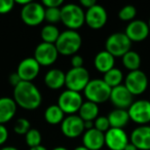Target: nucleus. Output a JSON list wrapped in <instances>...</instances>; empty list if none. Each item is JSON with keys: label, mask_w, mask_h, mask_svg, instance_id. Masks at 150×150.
Instances as JSON below:
<instances>
[{"label": "nucleus", "mask_w": 150, "mask_h": 150, "mask_svg": "<svg viewBox=\"0 0 150 150\" xmlns=\"http://www.w3.org/2000/svg\"><path fill=\"white\" fill-rule=\"evenodd\" d=\"M18 105L15 100L9 97L0 98V125L9 122L17 113Z\"/></svg>", "instance_id": "aec40b11"}, {"label": "nucleus", "mask_w": 150, "mask_h": 150, "mask_svg": "<svg viewBox=\"0 0 150 150\" xmlns=\"http://www.w3.org/2000/svg\"><path fill=\"white\" fill-rule=\"evenodd\" d=\"M41 4L44 8H54V7H62L64 5L63 0H42Z\"/></svg>", "instance_id": "f704fd0d"}, {"label": "nucleus", "mask_w": 150, "mask_h": 150, "mask_svg": "<svg viewBox=\"0 0 150 150\" xmlns=\"http://www.w3.org/2000/svg\"><path fill=\"white\" fill-rule=\"evenodd\" d=\"M8 129L4 125H0V146L3 145L8 139Z\"/></svg>", "instance_id": "e433bc0d"}, {"label": "nucleus", "mask_w": 150, "mask_h": 150, "mask_svg": "<svg viewBox=\"0 0 150 150\" xmlns=\"http://www.w3.org/2000/svg\"><path fill=\"white\" fill-rule=\"evenodd\" d=\"M40 67L41 66L33 57H28L20 62L16 72L19 74L22 81L32 82L39 74Z\"/></svg>", "instance_id": "2eb2a0df"}, {"label": "nucleus", "mask_w": 150, "mask_h": 150, "mask_svg": "<svg viewBox=\"0 0 150 150\" xmlns=\"http://www.w3.org/2000/svg\"><path fill=\"white\" fill-rule=\"evenodd\" d=\"M65 80H66V73L58 68L50 69L44 75V83L50 90L52 91L62 88L65 86Z\"/></svg>", "instance_id": "412c9836"}, {"label": "nucleus", "mask_w": 150, "mask_h": 150, "mask_svg": "<svg viewBox=\"0 0 150 150\" xmlns=\"http://www.w3.org/2000/svg\"><path fill=\"white\" fill-rule=\"evenodd\" d=\"M16 104L25 110H35L42 103V95L39 88L29 81H21L13 88V97Z\"/></svg>", "instance_id": "f257e3e1"}, {"label": "nucleus", "mask_w": 150, "mask_h": 150, "mask_svg": "<svg viewBox=\"0 0 150 150\" xmlns=\"http://www.w3.org/2000/svg\"><path fill=\"white\" fill-rule=\"evenodd\" d=\"M73 150H88V148H86L83 145H81V146H77V147H75Z\"/></svg>", "instance_id": "49530a36"}, {"label": "nucleus", "mask_w": 150, "mask_h": 150, "mask_svg": "<svg viewBox=\"0 0 150 150\" xmlns=\"http://www.w3.org/2000/svg\"><path fill=\"white\" fill-rule=\"evenodd\" d=\"M132 48V41L125 32H115L109 35L105 41V50L114 58H122Z\"/></svg>", "instance_id": "39448f33"}, {"label": "nucleus", "mask_w": 150, "mask_h": 150, "mask_svg": "<svg viewBox=\"0 0 150 150\" xmlns=\"http://www.w3.org/2000/svg\"><path fill=\"white\" fill-rule=\"evenodd\" d=\"M29 150H48L46 147H44V146L40 145V146H37V147H34V148H30Z\"/></svg>", "instance_id": "c03bdc74"}, {"label": "nucleus", "mask_w": 150, "mask_h": 150, "mask_svg": "<svg viewBox=\"0 0 150 150\" xmlns=\"http://www.w3.org/2000/svg\"><path fill=\"white\" fill-rule=\"evenodd\" d=\"M129 141L138 150H150V125H138L132 132Z\"/></svg>", "instance_id": "a211bd4d"}, {"label": "nucleus", "mask_w": 150, "mask_h": 150, "mask_svg": "<svg viewBox=\"0 0 150 150\" xmlns=\"http://www.w3.org/2000/svg\"><path fill=\"white\" fill-rule=\"evenodd\" d=\"M102 79L106 82L107 86H110L111 88H113L122 84L125 76H123V73L120 69L114 67L113 69H111L108 72L105 73Z\"/></svg>", "instance_id": "a878e982"}, {"label": "nucleus", "mask_w": 150, "mask_h": 150, "mask_svg": "<svg viewBox=\"0 0 150 150\" xmlns=\"http://www.w3.org/2000/svg\"><path fill=\"white\" fill-rule=\"evenodd\" d=\"M90 80V73L84 67H82V68H71L66 73L65 86L69 91L80 93L83 92Z\"/></svg>", "instance_id": "423d86ee"}, {"label": "nucleus", "mask_w": 150, "mask_h": 150, "mask_svg": "<svg viewBox=\"0 0 150 150\" xmlns=\"http://www.w3.org/2000/svg\"><path fill=\"white\" fill-rule=\"evenodd\" d=\"M82 103L83 99L80 93L66 90L60 94L57 105L62 109L65 114L74 115L75 113H78Z\"/></svg>", "instance_id": "6e6552de"}, {"label": "nucleus", "mask_w": 150, "mask_h": 150, "mask_svg": "<svg viewBox=\"0 0 150 150\" xmlns=\"http://www.w3.org/2000/svg\"><path fill=\"white\" fill-rule=\"evenodd\" d=\"M94 127L105 134L111 127L107 116H98L94 121Z\"/></svg>", "instance_id": "473e14b6"}, {"label": "nucleus", "mask_w": 150, "mask_h": 150, "mask_svg": "<svg viewBox=\"0 0 150 150\" xmlns=\"http://www.w3.org/2000/svg\"><path fill=\"white\" fill-rule=\"evenodd\" d=\"M108 21V13L104 6L98 4L94 5L86 11V25L93 30L102 29Z\"/></svg>", "instance_id": "ddd939ff"}, {"label": "nucleus", "mask_w": 150, "mask_h": 150, "mask_svg": "<svg viewBox=\"0 0 150 150\" xmlns=\"http://www.w3.org/2000/svg\"><path fill=\"white\" fill-rule=\"evenodd\" d=\"M15 5L16 2L13 0H0V15H6L11 13Z\"/></svg>", "instance_id": "72a5a7b5"}, {"label": "nucleus", "mask_w": 150, "mask_h": 150, "mask_svg": "<svg viewBox=\"0 0 150 150\" xmlns=\"http://www.w3.org/2000/svg\"><path fill=\"white\" fill-rule=\"evenodd\" d=\"M94 66L100 73L105 74L109 70L114 68L115 66V58L107 50H101L95 56Z\"/></svg>", "instance_id": "4be33fe9"}, {"label": "nucleus", "mask_w": 150, "mask_h": 150, "mask_svg": "<svg viewBox=\"0 0 150 150\" xmlns=\"http://www.w3.org/2000/svg\"><path fill=\"white\" fill-rule=\"evenodd\" d=\"M107 118L110 123V127L114 129H123L129 121V112L125 109H113L108 114Z\"/></svg>", "instance_id": "5701e85b"}, {"label": "nucleus", "mask_w": 150, "mask_h": 150, "mask_svg": "<svg viewBox=\"0 0 150 150\" xmlns=\"http://www.w3.org/2000/svg\"><path fill=\"white\" fill-rule=\"evenodd\" d=\"M21 81H22L21 77H20L19 74H18L17 72H13V73H11V74L9 75V77H8V82L11 84V86H13V88H16V86H17L18 84H19Z\"/></svg>", "instance_id": "4c0bfd02"}, {"label": "nucleus", "mask_w": 150, "mask_h": 150, "mask_svg": "<svg viewBox=\"0 0 150 150\" xmlns=\"http://www.w3.org/2000/svg\"><path fill=\"white\" fill-rule=\"evenodd\" d=\"M94 127V121H84V129H91Z\"/></svg>", "instance_id": "ea45409f"}, {"label": "nucleus", "mask_w": 150, "mask_h": 150, "mask_svg": "<svg viewBox=\"0 0 150 150\" xmlns=\"http://www.w3.org/2000/svg\"><path fill=\"white\" fill-rule=\"evenodd\" d=\"M52 150H69V149L66 147H64V146H57V147L52 148Z\"/></svg>", "instance_id": "a18cd8bd"}, {"label": "nucleus", "mask_w": 150, "mask_h": 150, "mask_svg": "<svg viewBox=\"0 0 150 150\" xmlns=\"http://www.w3.org/2000/svg\"><path fill=\"white\" fill-rule=\"evenodd\" d=\"M30 129H31V123L27 118L24 117L18 118L13 125V132L20 136H25Z\"/></svg>", "instance_id": "7c9ffc66"}, {"label": "nucleus", "mask_w": 150, "mask_h": 150, "mask_svg": "<svg viewBox=\"0 0 150 150\" xmlns=\"http://www.w3.org/2000/svg\"><path fill=\"white\" fill-rule=\"evenodd\" d=\"M83 58H82L80 54H74V56L71 57L70 64L72 66V68H82L83 67Z\"/></svg>", "instance_id": "c9c22d12"}, {"label": "nucleus", "mask_w": 150, "mask_h": 150, "mask_svg": "<svg viewBox=\"0 0 150 150\" xmlns=\"http://www.w3.org/2000/svg\"><path fill=\"white\" fill-rule=\"evenodd\" d=\"M33 58L40 66L48 67L56 63L59 58V52L54 44L40 42L34 50Z\"/></svg>", "instance_id": "9b49d317"}, {"label": "nucleus", "mask_w": 150, "mask_h": 150, "mask_svg": "<svg viewBox=\"0 0 150 150\" xmlns=\"http://www.w3.org/2000/svg\"><path fill=\"white\" fill-rule=\"evenodd\" d=\"M148 83L149 80L146 73L142 70H136L127 73L125 77L123 86L133 96H140L146 92Z\"/></svg>", "instance_id": "1a4fd4ad"}, {"label": "nucleus", "mask_w": 150, "mask_h": 150, "mask_svg": "<svg viewBox=\"0 0 150 150\" xmlns=\"http://www.w3.org/2000/svg\"><path fill=\"white\" fill-rule=\"evenodd\" d=\"M65 118V113L57 104L50 105L44 111V119L50 125H61Z\"/></svg>", "instance_id": "393cba45"}, {"label": "nucleus", "mask_w": 150, "mask_h": 150, "mask_svg": "<svg viewBox=\"0 0 150 150\" xmlns=\"http://www.w3.org/2000/svg\"><path fill=\"white\" fill-rule=\"evenodd\" d=\"M60 34V30L56 25H50L48 24V25L42 27L41 31H40V37L42 39V42L54 44L58 40Z\"/></svg>", "instance_id": "cd10ccee"}, {"label": "nucleus", "mask_w": 150, "mask_h": 150, "mask_svg": "<svg viewBox=\"0 0 150 150\" xmlns=\"http://www.w3.org/2000/svg\"><path fill=\"white\" fill-rule=\"evenodd\" d=\"M150 30L148 24L142 20H134L129 22L125 28V34L133 42H142L149 36Z\"/></svg>", "instance_id": "dca6fc26"}, {"label": "nucleus", "mask_w": 150, "mask_h": 150, "mask_svg": "<svg viewBox=\"0 0 150 150\" xmlns=\"http://www.w3.org/2000/svg\"><path fill=\"white\" fill-rule=\"evenodd\" d=\"M125 150H138V149L136 148V146L134 145V144H132L131 142H129V143L127 144V146H125Z\"/></svg>", "instance_id": "79ce46f5"}, {"label": "nucleus", "mask_w": 150, "mask_h": 150, "mask_svg": "<svg viewBox=\"0 0 150 150\" xmlns=\"http://www.w3.org/2000/svg\"><path fill=\"white\" fill-rule=\"evenodd\" d=\"M109 100L113 104V106L117 109H125L127 110L134 102V96L127 91L123 84L113 88L111 90Z\"/></svg>", "instance_id": "f3484780"}, {"label": "nucleus", "mask_w": 150, "mask_h": 150, "mask_svg": "<svg viewBox=\"0 0 150 150\" xmlns=\"http://www.w3.org/2000/svg\"><path fill=\"white\" fill-rule=\"evenodd\" d=\"M129 120L137 123L138 125H145L150 122V101L137 100L127 109Z\"/></svg>", "instance_id": "9d476101"}, {"label": "nucleus", "mask_w": 150, "mask_h": 150, "mask_svg": "<svg viewBox=\"0 0 150 150\" xmlns=\"http://www.w3.org/2000/svg\"><path fill=\"white\" fill-rule=\"evenodd\" d=\"M84 131V121L76 114L68 115L61 123V132L69 139L78 138L79 136L83 135Z\"/></svg>", "instance_id": "f8f14e48"}, {"label": "nucleus", "mask_w": 150, "mask_h": 150, "mask_svg": "<svg viewBox=\"0 0 150 150\" xmlns=\"http://www.w3.org/2000/svg\"><path fill=\"white\" fill-rule=\"evenodd\" d=\"M112 88L106 84V82L101 78L91 79L83 91L86 101H90L99 105L109 100Z\"/></svg>", "instance_id": "20e7f679"}, {"label": "nucleus", "mask_w": 150, "mask_h": 150, "mask_svg": "<svg viewBox=\"0 0 150 150\" xmlns=\"http://www.w3.org/2000/svg\"><path fill=\"white\" fill-rule=\"evenodd\" d=\"M41 141H42L41 133L37 129H32L31 127V129L25 135V142L30 148L40 146L41 145Z\"/></svg>", "instance_id": "c85d7f7f"}, {"label": "nucleus", "mask_w": 150, "mask_h": 150, "mask_svg": "<svg viewBox=\"0 0 150 150\" xmlns=\"http://www.w3.org/2000/svg\"><path fill=\"white\" fill-rule=\"evenodd\" d=\"M129 143V136L123 129L110 127L105 133V145L110 150H125Z\"/></svg>", "instance_id": "4468645a"}, {"label": "nucleus", "mask_w": 150, "mask_h": 150, "mask_svg": "<svg viewBox=\"0 0 150 150\" xmlns=\"http://www.w3.org/2000/svg\"><path fill=\"white\" fill-rule=\"evenodd\" d=\"M97 2L96 0H80L79 2V5L82 7V8H91V7H93L94 5H96Z\"/></svg>", "instance_id": "58836bf2"}, {"label": "nucleus", "mask_w": 150, "mask_h": 150, "mask_svg": "<svg viewBox=\"0 0 150 150\" xmlns=\"http://www.w3.org/2000/svg\"><path fill=\"white\" fill-rule=\"evenodd\" d=\"M82 145L88 150H101L105 145V134L95 127L86 129L82 135Z\"/></svg>", "instance_id": "6ab92c4d"}, {"label": "nucleus", "mask_w": 150, "mask_h": 150, "mask_svg": "<svg viewBox=\"0 0 150 150\" xmlns=\"http://www.w3.org/2000/svg\"><path fill=\"white\" fill-rule=\"evenodd\" d=\"M137 16V9L134 5H125L118 13V18L123 22H132Z\"/></svg>", "instance_id": "c756f323"}, {"label": "nucleus", "mask_w": 150, "mask_h": 150, "mask_svg": "<svg viewBox=\"0 0 150 150\" xmlns=\"http://www.w3.org/2000/svg\"><path fill=\"white\" fill-rule=\"evenodd\" d=\"M45 21L50 25H54L61 22V7L45 8Z\"/></svg>", "instance_id": "2f4dec72"}, {"label": "nucleus", "mask_w": 150, "mask_h": 150, "mask_svg": "<svg viewBox=\"0 0 150 150\" xmlns=\"http://www.w3.org/2000/svg\"><path fill=\"white\" fill-rule=\"evenodd\" d=\"M148 27H149V30H150V18H149V21H148Z\"/></svg>", "instance_id": "de8ad7c7"}, {"label": "nucleus", "mask_w": 150, "mask_h": 150, "mask_svg": "<svg viewBox=\"0 0 150 150\" xmlns=\"http://www.w3.org/2000/svg\"><path fill=\"white\" fill-rule=\"evenodd\" d=\"M61 22L68 30L76 31L86 24V11L79 4H64L61 7Z\"/></svg>", "instance_id": "f03ea898"}, {"label": "nucleus", "mask_w": 150, "mask_h": 150, "mask_svg": "<svg viewBox=\"0 0 150 150\" xmlns=\"http://www.w3.org/2000/svg\"><path fill=\"white\" fill-rule=\"evenodd\" d=\"M21 19L25 25L29 27H37L45 21V8L39 2L30 1L22 7Z\"/></svg>", "instance_id": "0eeeda50"}, {"label": "nucleus", "mask_w": 150, "mask_h": 150, "mask_svg": "<svg viewBox=\"0 0 150 150\" xmlns=\"http://www.w3.org/2000/svg\"><path fill=\"white\" fill-rule=\"evenodd\" d=\"M16 4L18 5H22V7L25 6V5H27L28 3L30 2V0H17V1H15Z\"/></svg>", "instance_id": "a19ab883"}, {"label": "nucleus", "mask_w": 150, "mask_h": 150, "mask_svg": "<svg viewBox=\"0 0 150 150\" xmlns=\"http://www.w3.org/2000/svg\"><path fill=\"white\" fill-rule=\"evenodd\" d=\"M149 101H150V100H149Z\"/></svg>", "instance_id": "09e8293b"}, {"label": "nucleus", "mask_w": 150, "mask_h": 150, "mask_svg": "<svg viewBox=\"0 0 150 150\" xmlns=\"http://www.w3.org/2000/svg\"><path fill=\"white\" fill-rule=\"evenodd\" d=\"M99 112H100L99 105L90 101H86L82 103L78 111V116L83 121H95V119L99 116Z\"/></svg>", "instance_id": "b1692460"}, {"label": "nucleus", "mask_w": 150, "mask_h": 150, "mask_svg": "<svg viewBox=\"0 0 150 150\" xmlns=\"http://www.w3.org/2000/svg\"><path fill=\"white\" fill-rule=\"evenodd\" d=\"M0 150H19V149L17 147H15V146H5V147L0 148Z\"/></svg>", "instance_id": "37998d69"}, {"label": "nucleus", "mask_w": 150, "mask_h": 150, "mask_svg": "<svg viewBox=\"0 0 150 150\" xmlns=\"http://www.w3.org/2000/svg\"><path fill=\"white\" fill-rule=\"evenodd\" d=\"M121 62L125 68L131 71L140 70V66H141V56L135 50H129L127 52L125 56L121 58Z\"/></svg>", "instance_id": "bb28decb"}, {"label": "nucleus", "mask_w": 150, "mask_h": 150, "mask_svg": "<svg viewBox=\"0 0 150 150\" xmlns=\"http://www.w3.org/2000/svg\"><path fill=\"white\" fill-rule=\"evenodd\" d=\"M59 54L62 56H74L77 54L82 45L81 35L74 30H65L61 32L58 40L54 43Z\"/></svg>", "instance_id": "7ed1b4c3"}]
</instances>
